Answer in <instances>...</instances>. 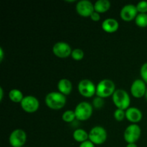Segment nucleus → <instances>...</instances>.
I'll return each instance as SVG.
<instances>
[{"instance_id":"7c9ffc66","label":"nucleus","mask_w":147,"mask_h":147,"mask_svg":"<svg viewBox=\"0 0 147 147\" xmlns=\"http://www.w3.org/2000/svg\"><path fill=\"white\" fill-rule=\"evenodd\" d=\"M126 147H138V146L136 144V143H134V144H128Z\"/></svg>"},{"instance_id":"f3484780","label":"nucleus","mask_w":147,"mask_h":147,"mask_svg":"<svg viewBox=\"0 0 147 147\" xmlns=\"http://www.w3.org/2000/svg\"><path fill=\"white\" fill-rule=\"evenodd\" d=\"M111 7V2L109 0H98L94 3L95 11L98 13H104Z\"/></svg>"},{"instance_id":"aec40b11","label":"nucleus","mask_w":147,"mask_h":147,"mask_svg":"<svg viewBox=\"0 0 147 147\" xmlns=\"http://www.w3.org/2000/svg\"><path fill=\"white\" fill-rule=\"evenodd\" d=\"M135 23L140 27H147V13H139L135 18Z\"/></svg>"},{"instance_id":"dca6fc26","label":"nucleus","mask_w":147,"mask_h":147,"mask_svg":"<svg viewBox=\"0 0 147 147\" xmlns=\"http://www.w3.org/2000/svg\"><path fill=\"white\" fill-rule=\"evenodd\" d=\"M57 89L59 92L65 96L70 94L73 90V84L67 78H61L57 83Z\"/></svg>"},{"instance_id":"473e14b6","label":"nucleus","mask_w":147,"mask_h":147,"mask_svg":"<svg viewBox=\"0 0 147 147\" xmlns=\"http://www.w3.org/2000/svg\"><path fill=\"white\" fill-rule=\"evenodd\" d=\"M23 147H26V146H23Z\"/></svg>"},{"instance_id":"a878e982","label":"nucleus","mask_w":147,"mask_h":147,"mask_svg":"<svg viewBox=\"0 0 147 147\" xmlns=\"http://www.w3.org/2000/svg\"><path fill=\"white\" fill-rule=\"evenodd\" d=\"M140 75L142 79L147 83V62L144 63L140 68Z\"/></svg>"},{"instance_id":"c756f323","label":"nucleus","mask_w":147,"mask_h":147,"mask_svg":"<svg viewBox=\"0 0 147 147\" xmlns=\"http://www.w3.org/2000/svg\"><path fill=\"white\" fill-rule=\"evenodd\" d=\"M3 97H4V90H3V88L0 87V100H2Z\"/></svg>"},{"instance_id":"9b49d317","label":"nucleus","mask_w":147,"mask_h":147,"mask_svg":"<svg viewBox=\"0 0 147 147\" xmlns=\"http://www.w3.org/2000/svg\"><path fill=\"white\" fill-rule=\"evenodd\" d=\"M76 9L77 12L82 17H90L95 11L94 4L89 0H80L76 4Z\"/></svg>"},{"instance_id":"f03ea898","label":"nucleus","mask_w":147,"mask_h":147,"mask_svg":"<svg viewBox=\"0 0 147 147\" xmlns=\"http://www.w3.org/2000/svg\"><path fill=\"white\" fill-rule=\"evenodd\" d=\"M116 90V85L111 79H103L100 80L96 86V95L98 97L104 98L112 96Z\"/></svg>"},{"instance_id":"a211bd4d","label":"nucleus","mask_w":147,"mask_h":147,"mask_svg":"<svg viewBox=\"0 0 147 147\" xmlns=\"http://www.w3.org/2000/svg\"><path fill=\"white\" fill-rule=\"evenodd\" d=\"M73 137L76 142L82 143L88 140V133L83 129H77L73 131Z\"/></svg>"},{"instance_id":"412c9836","label":"nucleus","mask_w":147,"mask_h":147,"mask_svg":"<svg viewBox=\"0 0 147 147\" xmlns=\"http://www.w3.org/2000/svg\"><path fill=\"white\" fill-rule=\"evenodd\" d=\"M76 119V113L73 110H67L62 115V119L66 123H72Z\"/></svg>"},{"instance_id":"39448f33","label":"nucleus","mask_w":147,"mask_h":147,"mask_svg":"<svg viewBox=\"0 0 147 147\" xmlns=\"http://www.w3.org/2000/svg\"><path fill=\"white\" fill-rule=\"evenodd\" d=\"M107 131L101 126H95L88 132V140L95 145H101L107 139Z\"/></svg>"},{"instance_id":"c85d7f7f","label":"nucleus","mask_w":147,"mask_h":147,"mask_svg":"<svg viewBox=\"0 0 147 147\" xmlns=\"http://www.w3.org/2000/svg\"><path fill=\"white\" fill-rule=\"evenodd\" d=\"M4 52L3 50V48L1 47H0V61H2L3 59H4Z\"/></svg>"},{"instance_id":"bb28decb","label":"nucleus","mask_w":147,"mask_h":147,"mask_svg":"<svg viewBox=\"0 0 147 147\" xmlns=\"http://www.w3.org/2000/svg\"><path fill=\"white\" fill-rule=\"evenodd\" d=\"M79 147H95V144L90 140H87L86 142L80 143Z\"/></svg>"},{"instance_id":"423d86ee","label":"nucleus","mask_w":147,"mask_h":147,"mask_svg":"<svg viewBox=\"0 0 147 147\" xmlns=\"http://www.w3.org/2000/svg\"><path fill=\"white\" fill-rule=\"evenodd\" d=\"M142 129L136 123H131L125 129L123 132V139L128 144L136 143L140 138Z\"/></svg>"},{"instance_id":"f257e3e1","label":"nucleus","mask_w":147,"mask_h":147,"mask_svg":"<svg viewBox=\"0 0 147 147\" xmlns=\"http://www.w3.org/2000/svg\"><path fill=\"white\" fill-rule=\"evenodd\" d=\"M67 99L65 95L57 91L48 93L45 96V102L47 107L53 110H60L66 104Z\"/></svg>"},{"instance_id":"cd10ccee","label":"nucleus","mask_w":147,"mask_h":147,"mask_svg":"<svg viewBox=\"0 0 147 147\" xmlns=\"http://www.w3.org/2000/svg\"><path fill=\"white\" fill-rule=\"evenodd\" d=\"M90 17L92 20H93V21H98V20H100V13L94 11L93 13H92V14L90 15Z\"/></svg>"},{"instance_id":"20e7f679","label":"nucleus","mask_w":147,"mask_h":147,"mask_svg":"<svg viewBox=\"0 0 147 147\" xmlns=\"http://www.w3.org/2000/svg\"><path fill=\"white\" fill-rule=\"evenodd\" d=\"M93 106L87 101H81L76 106L74 111L76 119L78 121H86L90 119L93 114Z\"/></svg>"},{"instance_id":"2f4dec72","label":"nucleus","mask_w":147,"mask_h":147,"mask_svg":"<svg viewBox=\"0 0 147 147\" xmlns=\"http://www.w3.org/2000/svg\"><path fill=\"white\" fill-rule=\"evenodd\" d=\"M145 98H146V99L147 100V89H146V93H145Z\"/></svg>"},{"instance_id":"7ed1b4c3","label":"nucleus","mask_w":147,"mask_h":147,"mask_svg":"<svg viewBox=\"0 0 147 147\" xmlns=\"http://www.w3.org/2000/svg\"><path fill=\"white\" fill-rule=\"evenodd\" d=\"M112 100L117 109L126 111L130 106V96L123 89H116L112 95Z\"/></svg>"},{"instance_id":"5701e85b","label":"nucleus","mask_w":147,"mask_h":147,"mask_svg":"<svg viewBox=\"0 0 147 147\" xmlns=\"http://www.w3.org/2000/svg\"><path fill=\"white\" fill-rule=\"evenodd\" d=\"M113 116L116 121H122L126 118V111L119 109H116L114 113H113Z\"/></svg>"},{"instance_id":"9d476101","label":"nucleus","mask_w":147,"mask_h":147,"mask_svg":"<svg viewBox=\"0 0 147 147\" xmlns=\"http://www.w3.org/2000/svg\"><path fill=\"white\" fill-rule=\"evenodd\" d=\"M72 49L70 45L66 42L59 41L55 43L53 47V52L55 55L60 58H66L71 55Z\"/></svg>"},{"instance_id":"393cba45","label":"nucleus","mask_w":147,"mask_h":147,"mask_svg":"<svg viewBox=\"0 0 147 147\" xmlns=\"http://www.w3.org/2000/svg\"><path fill=\"white\" fill-rule=\"evenodd\" d=\"M136 7L139 13H147V1H139Z\"/></svg>"},{"instance_id":"6ab92c4d","label":"nucleus","mask_w":147,"mask_h":147,"mask_svg":"<svg viewBox=\"0 0 147 147\" xmlns=\"http://www.w3.org/2000/svg\"><path fill=\"white\" fill-rule=\"evenodd\" d=\"M9 98L11 101L14 102V103H21L22 99L24 98V95H23L22 92L20 90L17 88L11 89L9 92Z\"/></svg>"},{"instance_id":"f8f14e48","label":"nucleus","mask_w":147,"mask_h":147,"mask_svg":"<svg viewBox=\"0 0 147 147\" xmlns=\"http://www.w3.org/2000/svg\"><path fill=\"white\" fill-rule=\"evenodd\" d=\"M146 84L142 79H136L134 80L130 88L132 96L137 98L144 96L147 89Z\"/></svg>"},{"instance_id":"2eb2a0df","label":"nucleus","mask_w":147,"mask_h":147,"mask_svg":"<svg viewBox=\"0 0 147 147\" xmlns=\"http://www.w3.org/2000/svg\"><path fill=\"white\" fill-rule=\"evenodd\" d=\"M101 27L106 32L113 33L118 30L119 27V23L116 19L109 17L102 22Z\"/></svg>"},{"instance_id":"1a4fd4ad","label":"nucleus","mask_w":147,"mask_h":147,"mask_svg":"<svg viewBox=\"0 0 147 147\" xmlns=\"http://www.w3.org/2000/svg\"><path fill=\"white\" fill-rule=\"evenodd\" d=\"M22 109L23 111L27 113H34L39 109L40 102L38 99L34 96H26L20 103Z\"/></svg>"},{"instance_id":"4468645a","label":"nucleus","mask_w":147,"mask_h":147,"mask_svg":"<svg viewBox=\"0 0 147 147\" xmlns=\"http://www.w3.org/2000/svg\"><path fill=\"white\" fill-rule=\"evenodd\" d=\"M143 117L142 112L139 108L129 107L126 110V118L132 123H136L141 121Z\"/></svg>"},{"instance_id":"4be33fe9","label":"nucleus","mask_w":147,"mask_h":147,"mask_svg":"<svg viewBox=\"0 0 147 147\" xmlns=\"http://www.w3.org/2000/svg\"><path fill=\"white\" fill-rule=\"evenodd\" d=\"M71 57L75 60H80L84 57V52L80 48H75L72 50Z\"/></svg>"},{"instance_id":"0eeeda50","label":"nucleus","mask_w":147,"mask_h":147,"mask_svg":"<svg viewBox=\"0 0 147 147\" xmlns=\"http://www.w3.org/2000/svg\"><path fill=\"white\" fill-rule=\"evenodd\" d=\"M78 90L81 96L90 98L96 93V86L89 79H83L78 83Z\"/></svg>"},{"instance_id":"6e6552de","label":"nucleus","mask_w":147,"mask_h":147,"mask_svg":"<svg viewBox=\"0 0 147 147\" xmlns=\"http://www.w3.org/2000/svg\"><path fill=\"white\" fill-rule=\"evenodd\" d=\"M26 141V132L21 129H17L12 131L9 137V142L11 147H23Z\"/></svg>"},{"instance_id":"b1692460","label":"nucleus","mask_w":147,"mask_h":147,"mask_svg":"<svg viewBox=\"0 0 147 147\" xmlns=\"http://www.w3.org/2000/svg\"><path fill=\"white\" fill-rule=\"evenodd\" d=\"M92 106L94 108L97 109H100L104 106V100L102 98L98 97V96H96V97H95L93 99V103H92Z\"/></svg>"},{"instance_id":"ddd939ff","label":"nucleus","mask_w":147,"mask_h":147,"mask_svg":"<svg viewBox=\"0 0 147 147\" xmlns=\"http://www.w3.org/2000/svg\"><path fill=\"white\" fill-rule=\"evenodd\" d=\"M139 14L136 5L133 4H128L123 6L120 11V16L124 21H131L135 20L137 14Z\"/></svg>"}]
</instances>
